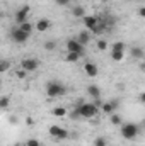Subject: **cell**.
Here are the masks:
<instances>
[{
    "mask_svg": "<svg viewBox=\"0 0 145 146\" xmlns=\"http://www.w3.org/2000/svg\"><path fill=\"white\" fill-rule=\"evenodd\" d=\"M77 112L80 114V117L82 119H92V117H96L97 115V112H99V107L94 104V102H80L79 106H77Z\"/></svg>",
    "mask_w": 145,
    "mask_h": 146,
    "instance_id": "1",
    "label": "cell"
},
{
    "mask_svg": "<svg viewBox=\"0 0 145 146\" xmlns=\"http://www.w3.org/2000/svg\"><path fill=\"white\" fill-rule=\"evenodd\" d=\"M67 94V87L60 82H48L46 83V95L50 99H56Z\"/></svg>",
    "mask_w": 145,
    "mask_h": 146,
    "instance_id": "2",
    "label": "cell"
},
{
    "mask_svg": "<svg viewBox=\"0 0 145 146\" xmlns=\"http://www.w3.org/2000/svg\"><path fill=\"white\" fill-rule=\"evenodd\" d=\"M119 133H121V136L125 139H135L138 136V133H140V127L137 124H133V122H126V124H121Z\"/></svg>",
    "mask_w": 145,
    "mask_h": 146,
    "instance_id": "3",
    "label": "cell"
},
{
    "mask_svg": "<svg viewBox=\"0 0 145 146\" xmlns=\"http://www.w3.org/2000/svg\"><path fill=\"white\" fill-rule=\"evenodd\" d=\"M48 133H50V136H53L56 141H63V139H67V138H70V133L65 129V127H62V126H50V129H48Z\"/></svg>",
    "mask_w": 145,
    "mask_h": 146,
    "instance_id": "4",
    "label": "cell"
},
{
    "mask_svg": "<svg viewBox=\"0 0 145 146\" xmlns=\"http://www.w3.org/2000/svg\"><path fill=\"white\" fill-rule=\"evenodd\" d=\"M29 12H31V7H29V5H22L21 9L15 10V14H14V21H15L19 26L24 24V22H28V15H29Z\"/></svg>",
    "mask_w": 145,
    "mask_h": 146,
    "instance_id": "5",
    "label": "cell"
},
{
    "mask_svg": "<svg viewBox=\"0 0 145 146\" xmlns=\"http://www.w3.org/2000/svg\"><path fill=\"white\" fill-rule=\"evenodd\" d=\"M29 36H31V34L24 33L21 27H15V29H12V31H10V37H12V41H14V42H17V44L26 42V41L29 39Z\"/></svg>",
    "mask_w": 145,
    "mask_h": 146,
    "instance_id": "6",
    "label": "cell"
},
{
    "mask_svg": "<svg viewBox=\"0 0 145 146\" xmlns=\"http://www.w3.org/2000/svg\"><path fill=\"white\" fill-rule=\"evenodd\" d=\"M21 68H24L26 72H36L39 68V60L38 58H24L21 61Z\"/></svg>",
    "mask_w": 145,
    "mask_h": 146,
    "instance_id": "7",
    "label": "cell"
},
{
    "mask_svg": "<svg viewBox=\"0 0 145 146\" xmlns=\"http://www.w3.org/2000/svg\"><path fill=\"white\" fill-rule=\"evenodd\" d=\"M67 51H72V53H79V54H85V46H82L77 39H68L67 41Z\"/></svg>",
    "mask_w": 145,
    "mask_h": 146,
    "instance_id": "8",
    "label": "cell"
},
{
    "mask_svg": "<svg viewBox=\"0 0 145 146\" xmlns=\"http://www.w3.org/2000/svg\"><path fill=\"white\" fill-rule=\"evenodd\" d=\"M82 22H84V26H85L87 31H92V29L99 24V17H96V15H85V17L82 19Z\"/></svg>",
    "mask_w": 145,
    "mask_h": 146,
    "instance_id": "9",
    "label": "cell"
},
{
    "mask_svg": "<svg viewBox=\"0 0 145 146\" xmlns=\"http://www.w3.org/2000/svg\"><path fill=\"white\" fill-rule=\"evenodd\" d=\"M84 72L87 73V76H91V78H94V76H97V73H99V68H97V65L96 63H85L84 65Z\"/></svg>",
    "mask_w": 145,
    "mask_h": 146,
    "instance_id": "10",
    "label": "cell"
},
{
    "mask_svg": "<svg viewBox=\"0 0 145 146\" xmlns=\"http://www.w3.org/2000/svg\"><path fill=\"white\" fill-rule=\"evenodd\" d=\"M75 39H77L82 46H87V44L91 42V31H80Z\"/></svg>",
    "mask_w": 145,
    "mask_h": 146,
    "instance_id": "11",
    "label": "cell"
},
{
    "mask_svg": "<svg viewBox=\"0 0 145 146\" xmlns=\"http://www.w3.org/2000/svg\"><path fill=\"white\" fill-rule=\"evenodd\" d=\"M50 27H51V22H50L48 19H44V17L39 19V21L36 22V31L38 33H44V31H48Z\"/></svg>",
    "mask_w": 145,
    "mask_h": 146,
    "instance_id": "12",
    "label": "cell"
},
{
    "mask_svg": "<svg viewBox=\"0 0 145 146\" xmlns=\"http://www.w3.org/2000/svg\"><path fill=\"white\" fill-rule=\"evenodd\" d=\"M70 12H72L73 17H79V19H84V17L87 15L84 5H79V3H77V5H72V10H70Z\"/></svg>",
    "mask_w": 145,
    "mask_h": 146,
    "instance_id": "13",
    "label": "cell"
},
{
    "mask_svg": "<svg viewBox=\"0 0 145 146\" xmlns=\"http://www.w3.org/2000/svg\"><path fill=\"white\" fill-rule=\"evenodd\" d=\"M130 53H132V56H133V58H137V60H144V58H145V51H144V48H142V46H132Z\"/></svg>",
    "mask_w": 145,
    "mask_h": 146,
    "instance_id": "14",
    "label": "cell"
},
{
    "mask_svg": "<svg viewBox=\"0 0 145 146\" xmlns=\"http://www.w3.org/2000/svg\"><path fill=\"white\" fill-rule=\"evenodd\" d=\"M87 94L92 97V99H101V90H99V87L97 85H87Z\"/></svg>",
    "mask_w": 145,
    "mask_h": 146,
    "instance_id": "15",
    "label": "cell"
},
{
    "mask_svg": "<svg viewBox=\"0 0 145 146\" xmlns=\"http://www.w3.org/2000/svg\"><path fill=\"white\" fill-rule=\"evenodd\" d=\"M101 110L104 112V114H108V115H111V114H114L116 112V109H114V106H113V102L109 100V102H104L103 104V107H101Z\"/></svg>",
    "mask_w": 145,
    "mask_h": 146,
    "instance_id": "16",
    "label": "cell"
},
{
    "mask_svg": "<svg viewBox=\"0 0 145 146\" xmlns=\"http://www.w3.org/2000/svg\"><path fill=\"white\" fill-rule=\"evenodd\" d=\"M80 58H82V54H79V53H72V51H67V56H65V60H67L68 63H77Z\"/></svg>",
    "mask_w": 145,
    "mask_h": 146,
    "instance_id": "17",
    "label": "cell"
},
{
    "mask_svg": "<svg viewBox=\"0 0 145 146\" xmlns=\"http://www.w3.org/2000/svg\"><path fill=\"white\" fill-rule=\"evenodd\" d=\"M123 58H125V51H111V60L113 61H123Z\"/></svg>",
    "mask_w": 145,
    "mask_h": 146,
    "instance_id": "18",
    "label": "cell"
},
{
    "mask_svg": "<svg viewBox=\"0 0 145 146\" xmlns=\"http://www.w3.org/2000/svg\"><path fill=\"white\" fill-rule=\"evenodd\" d=\"M51 114H53L55 117H65L68 112H67V109H65V107H55V109L51 110Z\"/></svg>",
    "mask_w": 145,
    "mask_h": 146,
    "instance_id": "19",
    "label": "cell"
},
{
    "mask_svg": "<svg viewBox=\"0 0 145 146\" xmlns=\"http://www.w3.org/2000/svg\"><path fill=\"white\" fill-rule=\"evenodd\" d=\"M125 49H126V44L121 41H116L111 44V51H125Z\"/></svg>",
    "mask_w": 145,
    "mask_h": 146,
    "instance_id": "20",
    "label": "cell"
},
{
    "mask_svg": "<svg viewBox=\"0 0 145 146\" xmlns=\"http://www.w3.org/2000/svg\"><path fill=\"white\" fill-rule=\"evenodd\" d=\"M109 121H111V124H113V126H121V124H123V119H121L116 112L109 115Z\"/></svg>",
    "mask_w": 145,
    "mask_h": 146,
    "instance_id": "21",
    "label": "cell"
},
{
    "mask_svg": "<svg viewBox=\"0 0 145 146\" xmlns=\"http://www.w3.org/2000/svg\"><path fill=\"white\" fill-rule=\"evenodd\" d=\"M19 27H21V29H22L24 33H28V34H31V33H33V29H34L36 26H33V24H31V22L28 21V22H24V24H21Z\"/></svg>",
    "mask_w": 145,
    "mask_h": 146,
    "instance_id": "22",
    "label": "cell"
},
{
    "mask_svg": "<svg viewBox=\"0 0 145 146\" xmlns=\"http://www.w3.org/2000/svg\"><path fill=\"white\" fill-rule=\"evenodd\" d=\"M9 68H10V61L9 60H2V63H0V73H7Z\"/></svg>",
    "mask_w": 145,
    "mask_h": 146,
    "instance_id": "23",
    "label": "cell"
},
{
    "mask_svg": "<svg viewBox=\"0 0 145 146\" xmlns=\"http://www.w3.org/2000/svg\"><path fill=\"white\" fill-rule=\"evenodd\" d=\"M96 46H97V49H99V51H106L109 44H108V41H104V39H99V41L96 42Z\"/></svg>",
    "mask_w": 145,
    "mask_h": 146,
    "instance_id": "24",
    "label": "cell"
},
{
    "mask_svg": "<svg viewBox=\"0 0 145 146\" xmlns=\"http://www.w3.org/2000/svg\"><path fill=\"white\" fill-rule=\"evenodd\" d=\"M28 73L29 72H26L24 68H19V70H15V76H17L19 80H24V78H28Z\"/></svg>",
    "mask_w": 145,
    "mask_h": 146,
    "instance_id": "25",
    "label": "cell"
},
{
    "mask_svg": "<svg viewBox=\"0 0 145 146\" xmlns=\"http://www.w3.org/2000/svg\"><path fill=\"white\" fill-rule=\"evenodd\" d=\"M55 48H56V41H46L44 42V49L46 51H55Z\"/></svg>",
    "mask_w": 145,
    "mask_h": 146,
    "instance_id": "26",
    "label": "cell"
},
{
    "mask_svg": "<svg viewBox=\"0 0 145 146\" xmlns=\"http://www.w3.org/2000/svg\"><path fill=\"white\" fill-rule=\"evenodd\" d=\"M9 104H10V99H9L7 95H3V97L0 99V109H7Z\"/></svg>",
    "mask_w": 145,
    "mask_h": 146,
    "instance_id": "27",
    "label": "cell"
},
{
    "mask_svg": "<svg viewBox=\"0 0 145 146\" xmlns=\"http://www.w3.org/2000/svg\"><path fill=\"white\" fill-rule=\"evenodd\" d=\"M55 3H56L58 7H68V5L72 3V0H55Z\"/></svg>",
    "mask_w": 145,
    "mask_h": 146,
    "instance_id": "28",
    "label": "cell"
},
{
    "mask_svg": "<svg viewBox=\"0 0 145 146\" xmlns=\"http://www.w3.org/2000/svg\"><path fill=\"white\" fill-rule=\"evenodd\" d=\"M26 146H41V143L38 139H34V138H31V139L26 141Z\"/></svg>",
    "mask_w": 145,
    "mask_h": 146,
    "instance_id": "29",
    "label": "cell"
},
{
    "mask_svg": "<svg viewBox=\"0 0 145 146\" xmlns=\"http://www.w3.org/2000/svg\"><path fill=\"white\" fill-rule=\"evenodd\" d=\"M94 146H106V139H104V138H96Z\"/></svg>",
    "mask_w": 145,
    "mask_h": 146,
    "instance_id": "30",
    "label": "cell"
},
{
    "mask_svg": "<svg viewBox=\"0 0 145 146\" xmlns=\"http://www.w3.org/2000/svg\"><path fill=\"white\" fill-rule=\"evenodd\" d=\"M70 117H72L73 121H77V119H82V117H80V114H79L77 110H72V112H70Z\"/></svg>",
    "mask_w": 145,
    "mask_h": 146,
    "instance_id": "31",
    "label": "cell"
},
{
    "mask_svg": "<svg viewBox=\"0 0 145 146\" xmlns=\"http://www.w3.org/2000/svg\"><path fill=\"white\" fill-rule=\"evenodd\" d=\"M137 14H138V15H140L142 19H145V5H144V7H140V9L137 10Z\"/></svg>",
    "mask_w": 145,
    "mask_h": 146,
    "instance_id": "32",
    "label": "cell"
},
{
    "mask_svg": "<svg viewBox=\"0 0 145 146\" xmlns=\"http://www.w3.org/2000/svg\"><path fill=\"white\" fill-rule=\"evenodd\" d=\"M94 104H96V106H97V107H99V109H101V107H103V104H104V102H103V100H101V99H94Z\"/></svg>",
    "mask_w": 145,
    "mask_h": 146,
    "instance_id": "33",
    "label": "cell"
},
{
    "mask_svg": "<svg viewBox=\"0 0 145 146\" xmlns=\"http://www.w3.org/2000/svg\"><path fill=\"white\" fill-rule=\"evenodd\" d=\"M138 100H140L142 104H145V92H142V94L138 95Z\"/></svg>",
    "mask_w": 145,
    "mask_h": 146,
    "instance_id": "34",
    "label": "cell"
},
{
    "mask_svg": "<svg viewBox=\"0 0 145 146\" xmlns=\"http://www.w3.org/2000/svg\"><path fill=\"white\" fill-rule=\"evenodd\" d=\"M142 129L145 131V119H144V122H142Z\"/></svg>",
    "mask_w": 145,
    "mask_h": 146,
    "instance_id": "35",
    "label": "cell"
},
{
    "mask_svg": "<svg viewBox=\"0 0 145 146\" xmlns=\"http://www.w3.org/2000/svg\"><path fill=\"white\" fill-rule=\"evenodd\" d=\"M142 70H144V73H145V63H142Z\"/></svg>",
    "mask_w": 145,
    "mask_h": 146,
    "instance_id": "36",
    "label": "cell"
},
{
    "mask_svg": "<svg viewBox=\"0 0 145 146\" xmlns=\"http://www.w3.org/2000/svg\"><path fill=\"white\" fill-rule=\"evenodd\" d=\"M77 2H79V0H72V3H77Z\"/></svg>",
    "mask_w": 145,
    "mask_h": 146,
    "instance_id": "37",
    "label": "cell"
}]
</instances>
